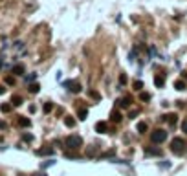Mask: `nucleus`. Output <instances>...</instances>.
I'll use <instances>...</instances> for the list:
<instances>
[{"instance_id": "a211bd4d", "label": "nucleus", "mask_w": 187, "mask_h": 176, "mask_svg": "<svg viewBox=\"0 0 187 176\" xmlns=\"http://www.w3.org/2000/svg\"><path fill=\"white\" fill-rule=\"evenodd\" d=\"M0 110H2L4 114H7V112H11V105H9V103H4V105H0Z\"/></svg>"}, {"instance_id": "39448f33", "label": "nucleus", "mask_w": 187, "mask_h": 176, "mask_svg": "<svg viewBox=\"0 0 187 176\" xmlns=\"http://www.w3.org/2000/svg\"><path fill=\"white\" fill-rule=\"evenodd\" d=\"M145 154H147V156H160L162 151L156 149V147H145Z\"/></svg>"}, {"instance_id": "f257e3e1", "label": "nucleus", "mask_w": 187, "mask_h": 176, "mask_svg": "<svg viewBox=\"0 0 187 176\" xmlns=\"http://www.w3.org/2000/svg\"><path fill=\"white\" fill-rule=\"evenodd\" d=\"M66 147L68 149H72V151H77L79 147H83V138L81 136H77V134H72V136H68L66 138Z\"/></svg>"}, {"instance_id": "b1692460", "label": "nucleus", "mask_w": 187, "mask_h": 176, "mask_svg": "<svg viewBox=\"0 0 187 176\" xmlns=\"http://www.w3.org/2000/svg\"><path fill=\"white\" fill-rule=\"evenodd\" d=\"M141 88H143V83H141V81H136V83H134V90H138V92H140Z\"/></svg>"}, {"instance_id": "6ab92c4d", "label": "nucleus", "mask_w": 187, "mask_h": 176, "mask_svg": "<svg viewBox=\"0 0 187 176\" xmlns=\"http://www.w3.org/2000/svg\"><path fill=\"white\" fill-rule=\"evenodd\" d=\"M39 88H40V86H39L37 83H33V84H29V88H28V90H29L31 94H37V92H39Z\"/></svg>"}, {"instance_id": "2eb2a0df", "label": "nucleus", "mask_w": 187, "mask_h": 176, "mask_svg": "<svg viewBox=\"0 0 187 176\" xmlns=\"http://www.w3.org/2000/svg\"><path fill=\"white\" fill-rule=\"evenodd\" d=\"M77 116H79V119H86V118H88V110H86V108H81V110L77 112Z\"/></svg>"}, {"instance_id": "bb28decb", "label": "nucleus", "mask_w": 187, "mask_h": 176, "mask_svg": "<svg viewBox=\"0 0 187 176\" xmlns=\"http://www.w3.org/2000/svg\"><path fill=\"white\" fill-rule=\"evenodd\" d=\"M182 130H184V132L187 134V119L184 121V123H182Z\"/></svg>"}, {"instance_id": "1a4fd4ad", "label": "nucleus", "mask_w": 187, "mask_h": 176, "mask_svg": "<svg viewBox=\"0 0 187 176\" xmlns=\"http://www.w3.org/2000/svg\"><path fill=\"white\" fill-rule=\"evenodd\" d=\"M163 119H165V121H169L171 125H174V123L178 121V116H176V114H167V116H163Z\"/></svg>"}, {"instance_id": "9d476101", "label": "nucleus", "mask_w": 187, "mask_h": 176, "mask_svg": "<svg viewBox=\"0 0 187 176\" xmlns=\"http://www.w3.org/2000/svg\"><path fill=\"white\" fill-rule=\"evenodd\" d=\"M17 123H18V127H29L31 121H29V118H22V116H18V121H17Z\"/></svg>"}, {"instance_id": "dca6fc26", "label": "nucleus", "mask_w": 187, "mask_h": 176, "mask_svg": "<svg viewBox=\"0 0 187 176\" xmlns=\"http://www.w3.org/2000/svg\"><path fill=\"white\" fill-rule=\"evenodd\" d=\"M37 154H39V156H50V154H53V151H51V149H40Z\"/></svg>"}, {"instance_id": "cd10ccee", "label": "nucleus", "mask_w": 187, "mask_h": 176, "mask_svg": "<svg viewBox=\"0 0 187 176\" xmlns=\"http://www.w3.org/2000/svg\"><path fill=\"white\" fill-rule=\"evenodd\" d=\"M6 83H7V84H13V83H15V79H13V77H7V79H6Z\"/></svg>"}, {"instance_id": "393cba45", "label": "nucleus", "mask_w": 187, "mask_h": 176, "mask_svg": "<svg viewBox=\"0 0 187 176\" xmlns=\"http://www.w3.org/2000/svg\"><path fill=\"white\" fill-rule=\"evenodd\" d=\"M119 83H121V84H125V83H127V75H125V73H121V75H119Z\"/></svg>"}, {"instance_id": "f8f14e48", "label": "nucleus", "mask_w": 187, "mask_h": 176, "mask_svg": "<svg viewBox=\"0 0 187 176\" xmlns=\"http://www.w3.org/2000/svg\"><path fill=\"white\" fill-rule=\"evenodd\" d=\"M136 129H138V132H140V134H145L149 127H147V123H145V121H140V123L136 125Z\"/></svg>"}, {"instance_id": "4be33fe9", "label": "nucleus", "mask_w": 187, "mask_h": 176, "mask_svg": "<svg viewBox=\"0 0 187 176\" xmlns=\"http://www.w3.org/2000/svg\"><path fill=\"white\" fill-rule=\"evenodd\" d=\"M140 99H141V101H149V99H151V94H147V92H141V94H140Z\"/></svg>"}, {"instance_id": "f03ea898", "label": "nucleus", "mask_w": 187, "mask_h": 176, "mask_svg": "<svg viewBox=\"0 0 187 176\" xmlns=\"http://www.w3.org/2000/svg\"><path fill=\"white\" fill-rule=\"evenodd\" d=\"M185 141L182 140V138H174L173 141H171V151L174 152V154H184L185 152Z\"/></svg>"}, {"instance_id": "7c9ffc66", "label": "nucleus", "mask_w": 187, "mask_h": 176, "mask_svg": "<svg viewBox=\"0 0 187 176\" xmlns=\"http://www.w3.org/2000/svg\"><path fill=\"white\" fill-rule=\"evenodd\" d=\"M184 77H185V79H187V72H185V73H184Z\"/></svg>"}, {"instance_id": "a878e982", "label": "nucleus", "mask_w": 187, "mask_h": 176, "mask_svg": "<svg viewBox=\"0 0 187 176\" xmlns=\"http://www.w3.org/2000/svg\"><path fill=\"white\" fill-rule=\"evenodd\" d=\"M24 141H33V136L31 134H24Z\"/></svg>"}, {"instance_id": "c85d7f7f", "label": "nucleus", "mask_w": 187, "mask_h": 176, "mask_svg": "<svg viewBox=\"0 0 187 176\" xmlns=\"http://www.w3.org/2000/svg\"><path fill=\"white\" fill-rule=\"evenodd\" d=\"M6 127H7V125H6L4 121H0V129H6Z\"/></svg>"}, {"instance_id": "412c9836", "label": "nucleus", "mask_w": 187, "mask_h": 176, "mask_svg": "<svg viewBox=\"0 0 187 176\" xmlns=\"http://www.w3.org/2000/svg\"><path fill=\"white\" fill-rule=\"evenodd\" d=\"M118 103H119L121 107H129V105H130V97H123V99H121V101H118Z\"/></svg>"}, {"instance_id": "5701e85b", "label": "nucleus", "mask_w": 187, "mask_h": 176, "mask_svg": "<svg viewBox=\"0 0 187 176\" xmlns=\"http://www.w3.org/2000/svg\"><path fill=\"white\" fill-rule=\"evenodd\" d=\"M42 110H44V112H51V110H53V105H51V103H44Z\"/></svg>"}, {"instance_id": "ddd939ff", "label": "nucleus", "mask_w": 187, "mask_h": 176, "mask_svg": "<svg viewBox=\"0 0 187 176\" xmlns=\"http://www.w3.org/2000/svg\"><path fill=\"white\" fill-rule=\"evenodd\" d=\"M13 73L15 75H22L24 73V64H15L13 66Z\"/></svg>"}, {"instance_id": "9b49d317", "label": "nucleus", "mask_w": 187, "mask_h": 176, "mask_svg": "<svg viewBox=\"0 0 187 176\" xmlns=\"http://www.w3.org/2000/svg\"><path fill=\"white\" fill-rule=\"evenodd\" d=\"M64 125H66L68 129H73V127H75V119H73L72 116H66V118H64Z\"/></svg>"}, {"instance_id": "0eeeda50", "label": "nucleus", "mask_w": 187, "mask_h": 176, "mask_svg": "<svg viewBox=\"0 0 187 176\" xmlns=\"http://www.w3.org/2000/svg\"><path fill=\"white\" fill-rule=\"evenodd\" d=\"M154 84H156L158 88H162V86L165 84V75H156V77H154Z\"/></svg>"}, {"instance_id": "6e6552de", "label": "nucleus", "mask_w": 187, "mask_h": 176, "mask_svg": "<svg viewBox=\"0 0 187 176\" xmlns=\"http://www.w3.org/2000/svg\"><path fill=\"white\" fill-rule=\"evenodd\" d=\"M110 119H112L114 123H119V121L123 119V116H121V112H119V110H114V112H112V116H110Z\"/></svg>"}, {"instance_id": "4468645a", "label": "nucleus", "mask_w": 187, "mask_h": 176, "mask_svg": "<svg viewBox=\"0 0 187 176\" xmlns=\"http://www.w3.org/2000/svg\"><path fill=\"white\" fill-rule=\"evenodd\" d=\"M185 81H182V79H180V81H174V88H176V90H185Z\"/></svg>"}, {"instance_id": "20e7f679", "label": "nucleus", "mask_w": 187, "mask_h": 176, "mask_svg": "<svg viewBox=\"0 0 187 176\" xmlns=\"http://www.w3.org/2000/svg\"><path fill=\"white\" fill-rule=\"evenodd\" d=\"M64 86H68V90H70V92H73V94H79V92H81V84H79V83L66 81V83H64Z\"/></svg>"}, {"instance_id": "f3484780", "label": "nucleus", "mask_w": 187, "mask_h": 176, "mask_svg": "<svg viewBox=\"0 0 187 176\" xmlns=\"http://www.w3.org/2000/svg\"><path fill=\"white\" fill-rule=\"evenodd\" d=\"M11 103H13L15 107H18V105H22V97H20V95H13V99H11Z\"/></svg>"}, {"instance_id": "aec40b11", "label": "nucleus", "mask_w": 187, "mask_h": 176, "mask_svg": "<svg viewBox=\"0 0 187 176\" xmlns=\"http://www.w3.org/2000/svg\"><path fill=\"white\" fill-rule=\"evenodd\" d=\"M88 95H90L92 99H95V101H99V99H101V95H99L97 92H94V90H90V92H88Z\"/></svg>"}, {"instance_id": "c756f323", "label": "nucleus", "mask_w": 187, "mask_h": 176, "mask_svg": "<svg viewBox=\"0 0 187 176\" xmlns=\"http://www.w3.org/2000/svg\"><path fill=\"white\" fill-rule=\"evenodd\" d=\"M4 92H6V88H4V86H0V94H4Z\"/></svg>"}, {"instance_id": "2f4dec72", "label": "nucleus", "mask_w": 187, "mask_h": 176, "mask_svg": "<svg viewBox=\"0 0 187 176\" xmlns=\"http://www.w3.org/2000/svg\"><path fill=\"white\" fill-rule=\"evenodd\" d=\"M35 176H46V174H35Z\"/></svg>"}, {"instance_id": "7ed1b4c3", "label": "nucleus", "mask_w": 187, "mask_h": 176, "mask_svg": "<svg viewBox=\"0 0 187 176\" xmlns=\"http://www.w3.org/2000/svg\"><path fill=\"white\" fill-rule=\"evenodd\" d=\"M151 140H152V143H163L167 140V132L163 129H156L151 132Z\"/></svg>"}, {"instance_id": "423d86ee", "label": "nucleus", "mask_w": 187, "mask_h": 176, "mask_svg": "<svg viewBox=\"0 0 187 176\" xmlns=\"http://www.w3.org/2000/svg\"><path fill=\"white\" fill-rule=\"evenodd\" d=\"M95 132L97 134H105L107 132V123L105 121H97L95 123Z\"/></svg>"}]
</instances>
